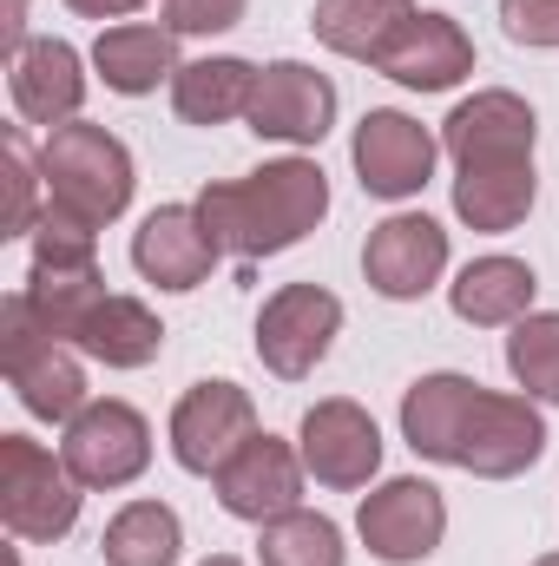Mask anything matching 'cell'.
<instances>
[{"instance_id":"277c9868","label":"cell","mask_w":559,"mask_h":566,"mask_svg":"<svg viewBox=\"0 0 559 566\" xmlns=\"http://www.w3.org/2000/svg\"><path fill=\"white\" fill-rule=\"evenodd\" d=\"M547 454V422L534 409V396H494L474 389L461 441H454V468H467L474 481H514Z\"/></svg>"},{"instance_id":"603a6c76","label":"cell","mask_w":559,"mask_h":566,"mask_svg":"<svg viewBox=\"0 0 559 566\" xmlns=\"http://www.w3.org/2000/svg\"><path fill=\"white\" fill-rule=\"evenodd\" d=\"M7 382H13V396H20V409L27 416H40V422H73L80 409H86V369H80V349L73 343H40V349H27L20 363H7Z\"/></svg>"},{"instance_id":"cb8c5ba5","label":"cell","mask_w":559,"mask_h":566,"mask_svg":"<svg viewBox=\"0 0 559 566\" xmlns=\"http://www.w3.org/2000/svg\"><path fill=\"white\" fill-rule=\"evenodd\" d=\"M534 198H540L534 165H487V171L454 178V218L467 231H514V224H527Z\"/></svg>"},{"instance_id":"8992f818","label":"cell","mask_w":559,"mask_h":566,"mask_svg":"<svg viewBox=\"0 0 559 566\" xmlns=\"http://www.w3.org/2000/svg\"><path fill=\"white\" fill-rule=\"evenodd\" d=\"M336 329H342V303L323 283H283L277 296H264V310H257V363L277 382H303L329 356Z\"/></svg>"},{"instance_id":"5b68a950","label":"cell","mask_w":559,"mask_h":566,"mask_svg":"<svg viewBox=\"0 0 559 566\" xmlns=\"http://www.w3.org/2000/svg\"><path fill=\"white\" fill-rule=\"evenodd\" d=\"M60 461L73 468L80 488L93 494H113V488H133L145 468H151V428L133 402H86L73 422H66V441H60Z\"/></svg>"},{"instance_id":"484cf974","label":"cell","mask_w":559,"mask_h":566,"mask_svg":"<svg viewBox=\"0 0 559 566\" xmlns=\"http://www.w3.org/2000/svg\"><path fill=\"white\" fill-rule=\"evenodd\" d=\"M106 566H178L184 554V527L165 501H126L106 521Z\"/></svg>"},{"instance_id":"8fae6325","label":"cell","mask_w":559,"mask_h":566,"mask_svg":"<svg viewBox=\"0 0 559 566\" xmlns=\"http://www.w3.org/2000/svg\"><path fill=\"white\" fill-rule=\"evenodd\" d=\"M349 158H356V178H362V191H369V198H389V205H402V198H415L421 185L434 178L441 139H434L421 119H409V113H395V106H376V113L356 126Z\"/></svg>"},{"instance_id":"30bf717a","label":"cell","mask_w":559,"mask_h":566,"mask_svg":"<svg viewBox=\"0 0 559 566\" xmlns=\"http://www.w3.org/2000/svg\"><path fill=\"white\" fill-rule=\"evenodd\" d=\"M257 434V402L238 382H191L171 409V461L184 474H218Z\"/></svg>"},{"instance_id":"3957f363","label":"cell","mask_w":559,"mask_h":566,"mask_svg":"<svg viewBox=\"0 0 559 566\" xmlns=\"http://www.w3.org/2000/svg\"><path fill=\"white\" fill-rule=\"evenodd\" d=\"M0 521L27 547H53L80 527V481L27 434H0Z\"/></svg>"},{"instance_id":"d6a6232c","label":"cell","mask_w":559,"mask_h":566,"mask_svg":"<svg viewBox=\"0 0 559 566\" xmlns=\"http://www.w3.org/2000/svg\"><path fill=\"white\" fill-rule=\"evenodd\" d=\"M20 13H27V0H7V53H20V46H27V40H20V27H27V20H20Z\"/></svg>"},{"instance_id":"4316f807","label":"cell","mask_w":559,"mask_h":566,"mask_svg":"<svg viewBox=\"0 0 559 566\" xmlns=\"http://www.w3.org/2000/svg\"><path fill=\"white\" fill-rule=\"evenodd\" d=\"M257 560L264 566H342V527L329 514H309V507H289L277 521L257 527Z\"/></svg>"},{"instance_id":"e0dca14e","label":"cell","mask_w":559,"mask_h":566,"mask_svg":"<svg viewBox=\"0 0 559 566\" xmlns=\"http://www.w3.org/2000/svg\"><path fill=\"white\" fill-rule=\"evenodd\" d=\"M218 258H224V251H218V238L204 231L198 205H158L139 231H133V264H139V277L158 283V290H198V283L211 277Z\"/></svg>"},{"instance_id":"7c38bea8","label":"cell","mask_w":559,"mask_h":566,"mask_svg":"<svg viewBox=\"0 0 559 566\" xmlns=\"http://www.w3.org/2000/svg\"><path fill=\"white\" fill-rule=\"evenodd\" d=\"M447 271V231L428 218V211H395V218H382L376 231H369V244H362V277L376 296H389V303H415L428 296L434 283Z\"/></svg>"},{"instance_id":"9a60e30c","label":"cell","mask_w":559,"mask_h":566,"mask_svg":"<svg viewBox=\"0 0 559 566\" xmlns=\"http://www.w3.org/2000/svg\"><path fill=\"white\" fill-rule=\"evenodd\" d=\"M251 133L257 139H283V145H316L336 126V86L329 73L303 66V60H277L257 73V93H251Z\"/></svg>"},{"instance_id":"52a82bcc","label":"cell","mask_w":559,"mask_h":566,"mask_svg":"<svg viewBox=\"0 0 559 566\" xmlns=\"http://www.w3.org/2000/svg\"><path fill=\"white\" fill-rule=\"evenodd\" d=\"M356 534H362V547L382 566H421L441 547V534H447V501H441L434 481H415V474L382 481L356 507Z\"/></svg>"},{"instance_id":"5bb4252c","label":"cell","mask_w":559,"mask_h":566,"mask_svg":"<svg viewBox=\"0 0 559 566\" xmlns=\"http://www.w3.org/2000/svg\"><path fill=\"white\" fill-rule=\"evenodd\" d=\"M369 66L409 93H447L474 73V40L461 33L454 13H409Z\"/></svg>"},{"instance_id":"2e32d148","label":"cell","mask_w":559,"mask_h":566,"mask_svg":"<svg viewBox=\"0 0 559 566\" xmlns=\"http://www.w3.org/2000/svg\"><path fill=\"white\" fill-rule=\"evenodd\" d=\"M7 93H13V113L27 126H73L80 106H86V60L66 46V40H27L13 60H7Z\"/></svg>"},{"instance_id":"9c48e42d","label":"cell","mask_w":559,"mask_h":566,"mask_svg":"<svg viewBox=\"0 0 559 566\" xmlns=\"http://www.w3.org/2000/svg\"><path fill=\"white\" fill-rule=\"evenodd\" d=\"M296 454L303 468L316 474V488H336V494H356L376 481L382 468V428L362 402L349 396H329L303 416V434H296Z\"/></svg>"},{"instance_id":"44dd1931","label":"cell","mask_w":559,"mask_h":566,"mask_svg":"<svg viewBox=\"0 0 559 566\" xmlns=\"http://www.w3.org/2000/svg\"><path fill=\"white\" fill-rule=\"evenodd\" d=\"M257 73H264V66H251V60H238V53L184 60L178 80H171V113H178L184 126H224V119L251 113Z\"/></svg>"},{"instance_id":"ffe728a7","label":"cell","mask_w":559,"mask_h":566,"mask_svg":"<svg viewBox=\"0 0 559 566\" xmlns=\"http://www.w3.org/2000/svg\"><path fill=\"white\" fill-rule=\"evenodd\" d=\"M73 349L106 363V369H145L158 349H165V323L145 310L139 296H99L80 323H73Z\"/></svg>"},{"instance_id":"ba28073f","label":"cell","mask_w":559,"mask_h":566,"mask_svg":"<svg viewBox=\"0 0 559 566\" xmlns=\"http://www.w3.org/2000/svg\"><path fill=\"white\" fill-rule=\"evenodd\" d=\"M540 119L520 93L487 86L474 99H461L441 126V151L454 158V171H487V165H534Z\"/></svg>"},{"instance_id":"ac0fdd59","label":"cell","mask_w":559,"mask_h":566,"mask_svg":"<svg viewBox=\"0 0 559 566\" xmlns=\"http://www.w3.org/2000/svg\"><path fill=\"white\" fill-rule=\"evenodd\" d=\"M93 66L113 93L145 99L165 80H178V33L171 27H145V20H119L93 40Z\"/></svg>"},{"instance_id":"836d02e7","label":"cell","mask_w":559,"mask_h":566,"mask_svg":"<svg viewBox=\"0 0 559 566\" xmlns=\"http://www.w3.org/2000/svg\"><path fill=\"white\" fill-rule=\"evenodd\" d=\"M204 566H244V560H231V554H211V560H204Z\"/></svg>"},{"instance_id":"f1b7e54d","label":"cell","mask_w":559,"mask_h":566,"mask_svg":"<svg viewBox=\"0 0 559 566\" xmlns=\"http://www.w3.org/2000/svg\"><path fill=\"white\" fill-rule=\"evenodd\" d=\"M7 218H0V238H27V231H40V158L27 151L20 133H7Z\"/></svg>"},{"instance_id":"d4e9b609","label":"cell","mask_w":559,"mask_h":566,"mask_svg":"<svg viewBox=\"0 0 559 566\" xmlns=\"http://www.w3.org/2000/svg\"><path fill=\"white\" fill-rule=\"evenodd\" d=\"M409 13H415V0H316L309 33L342 60H376Z\"/></svg>"},{"instance_id":"7402d4cb","label":"cell","mask_w":559,"mask_h":566,"mask_svg":"<svg viewBox=\"0 0 559 566\" xmlns=\"http://www.w3.org/2000/svg\"><path fill=\"white\" fill-rule=\"evenodd\" d=\"M474 376H454V369H434L421 376L415 389L402 396V441L415 448L421 461H441L454 468V441H461V416L474 402Z\"/></svg>"},{"instance_id":"d6986e66","label":"cell","mask_w":559,"mask_h":566,"mask_svg":"<svg viewBox=\"0 0 559 566\" xmlns=\"http://www.w3.org/2000/svg\"><path fill=\"white\" fill-rule=\"evenodd\" d=\"M534 296H540V277L520 258H474L461 277L447 283L454 316L474 323V329H514L520 316H534Z\"/></svg>"},{"instance_id":"6da1fadb","label":"cell","mask_w":559,"mask_h":566,"mask_svg":"<svg viewBox=\"0 0 559 566\" xmlns=\"http://www.w3.org/2000/svg\"><path fill=\"white\" fill-rule=\"evenodd\" d=\"M198 218H204V231L218 238L224 258L264 264V258H283L289 244H303L329 218V178H323L316 158H271L251 178L204 185Z\"/></svg>"},{"instance_id":"e575fe53","label":"cell","mask_w":559,"mask_h":566,"mask_svg":"<svg viewBox=\"0 0 559 566\" xmlns=\"http://www.w3.org/2000/svg\"><path fill=\"white\" fill-rule=\"evenodd\" d=\"M534 566H559V554H547V560H534Z\"/></svg>"},{"instance_id":"f546056e","label":"cell","mask_w":559,"mask_h":566,"mask_svg":"<svg viewBox=\"0 0 559 566\" xmlns=\"http://www.w3.org/2000/svg\"><path fill=\"white\" fill-rule=\"evenodd\" d=\"M500 27L514 46H559V0H500Z\"/></svg>"},{"instance_id":"7a4b0ae2","label":"cell","mask_w":559,"mask_h":566,"mask_svg":"<svg viewBox=\"0 0 559 566\" xmlns=\"http://www.w3.org/2000/svg\"><path fill=\"white\" fill-rule=\"evenodd\" d=\"M40 178H46V205L73 211L93 231H106L113 218H126L133 185H139L133 178V151L113 139L106 126H86V119L46 133V145H40Z\"/></svg>"},{"instance_id":"4dcf8cb0","label":"cell","mask_w":559,"mask_h":566,"mask_svg":"<svg viewBox=\"0 0 559 566\" xmlns=\"http://www.w3.org/2000/svg\"><path fill=\"white\" fill-rule=\"evenodd\" d=\"M251 0H165V27L171 33H231L244 20Z\"/></svg>"},{"instance_id":"83f0119b","label":"cell","mask_w":559,"mask_h":566,"mask_svg":"<svg viewBox=\"0 0 559 566\" xmlns=\"http://www.w3.org/2000/svg\"><path fill=\"white\" fill-rule=\"evenodd\" d=\"M507 369L534 402H559V310H534L507 336Z\"/></svg>"},{"instance_id":"1f68e13d","label":"cell","mask_w":559,"mask_h":566,"mask_svg":"<svg viewBox=\"0 0 559 566\" xmlns=\"http://www.w3.org/2000/svg\"><path fill=\"white\" fill-rule=\"evenodd\" d=\"M80 20H126V13H139L145 0H66Z\"/></svg>"},{"instance_id":"4fadbf2b","label":"cell","mask_w":559,"mask_h":566,"mask_svg":"<svg viewBox=\"0 0 559 566\" xmlns=\"http://www.w3.org/2000/svg\"><path fill=\"white\" fill-rule=\"evenodd\" d=\"M303 454L277 441V434H251L211 481H218V501H224V514H238V521H251V527H264V521H277L289 507H303Z\"/></svg>"}]
</instances>
